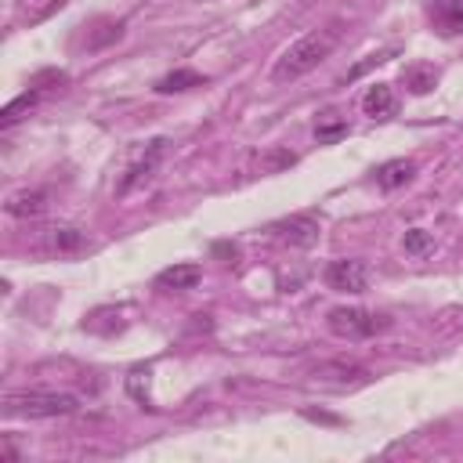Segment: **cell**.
<instances>
[{
    "label": "cell",
    "mask_w": 463,
    "mask_h": 463,
    "mask_svg": "<svg viewBox=\"0 0 463 463\" xmlns=\"http://www.w3.org/2000/svg\"><path fill=\"white\" fill-rule=\"evenodd\" d=\"M337 40H340V26H337V22H333V26H326V30H312V33H304L301 40H294V44L279 55V62L271 65V80H275V83H287V80H301V76H308L312 69H319V65L333 55Z\"/></svg>",
    "instance_id": "cell-1"
},
{
    "label": "cell",
    "mask_w": 463,
    "mask_h": 463,
    "mask_svg": "<svg viewBox=\"0 0 463 463\" xmlns=\"http://www.w3.org/2000/svg\"><path fill=\"white\" fill-rule=\"evenodd\" d=\"M76 409H80V399L69 391H12V395H4L8 416L55 420V416H73Z\"/></svg>",
    "instance_id": "cell-2"
},
{
    "label": "cell",
    "mask_w": 463,
    "mask_h": 463,
    "mask_svg": "<svg viewBox=\"0 0 463 463\" xmlns=\"http://www.w3.org/2000/svg\"><path fill=\"white\" fill-rule=\"evenodd\" d=\"M330 330L344 340H365V337H377L391 326L388 315H377V312H365V308H333L326 315Z\"/></svg>",
    "instance_id": "cell-3"
},
{
    "label": "cell",
    "mask_w": 463,
    "mask_h": 463,
    "mask_svg": "<svg viewBox=\"0 0 463 463\" xmlns=\"http://www.w3.org/2000/svg\"><path fill=\"white\" fill-rule=\"evenodd\" d=\"M308 377L326 388H362L369 381V369L358 362H347V358H326L308 369Z\"/></svg>",
    "instance_id": "cell-4"
},
{
    "label": "cell",
    "mask_w": 463,
    "mask_h": 463,
    "mask_svg": "<svg viewBox=\"0 0 463 463\" xmlns=\"http://www.w3.org/2000/svg\"><path fill=\"white\" fill-rule=\"evenodd\" d=\"M163 152H167V138L149 141V149L124 170V177H120V184H116V196H120V200L131 196L134 189H141V184H149V181L156 177V170H159V163H163Z\"/></svg>",
    "instance_id": "cell-5"
},
{
    "label": "cell",
    "mask_w": 463,
    "mask_h": 463,
    "mask_svg": "<svg viewBox=\"0 0 463 463\" xmlns=\"http://www.w3.org/2000/svg\"><path fill=\"white\" fill-rule=\"evenodd\" d=\"M326 287L337 294H362L369 287V268L355 257H340L326 264Z\"/></svg>",
    "instance_id": "cell-6"
},
{
    "label": "cell",
    "mask_w": 463,
    "mask_h": 463,
    "mask_svg": "<svg viewBox=\"0 0 463 463\" xmlns=\"http://www.w3.org/2000/svg\"><path fill=\"white\" fill-rule=\"evenodd\" d=\"M271 232H275V239L287 243V246L308 250V246H315V243H319L322 225H319L312 214H297V218H290V221H279V225H275Z\"/></svg>",
    "instance_id": "cell-7"
},
{
    "label": "cell",
    "mask_w": 463,
    "mask_h": 463,
    "mask_svg": "<svg viewBox=\"0 0 463 463\" xmlns=\"http://www.w3.org/2000/svg\"><path fill=\"white\" fill-rule=\"evenodd\" d=\"M203 279V268L200 264H170L156 275V287L167 294H184V290H196Z\"/></svg>",
    "instance_id": "cell-8"
},
{
    "label": "cell",
    "mask_w": 463,
    "mask_h": 463,
    "mask_svg": "<svg viewBox=\"0 0 463 463\" xmlns=\"http://www.w3.org/2000/svg\"><path fill=\"white\" fill-rule=\"evenodd\" d=\"M87 246V239H83V232L80 228H73V225H55V228H47L44 236H40V250L44 253H76V250H83Z\"/></svg>",
    "instance_id": "cell-9"
},
{
    "label": "cell",
    "mask_w": 463,
    "mask_h": 463,
    "mask_svg": "<svg viewBox=\"0 0 463 463\" xmlns=\"http://www.w3.org/2000/svg\"><path fill=\"white\" fill-rule=\"evenodd\" d=\"M4 207H8L12 218L30 221V218H40V214L47 210V193H40V189H19V193L8 196Z\"/></svg>",
    "instance_id": "cell-10"
},
{
    "label": "cell",
    "mask_w": 463,
    "mask_h": 463,
    "mask_svg": "<svg viewBox=\"0 0 463 463\" xmlns=\"http://www.w3.org/2000/svg\"><path fill=\"white\" fill-rule=\"evenodd\" d=\"M362 109H365V116H373V120H391V116H395V109H399L395 90H391L388 83H373V87L365 90Z\"/></svg>",
    "instance_id": "cell-11"
},
{
    "label": "cell",
    "mask_w": 463,
    "mask_h": 463,
    "mask_svg": "<svg viewBox=\"0 0 463 463\" xmlns=\"http://www.w3.org/2000/svg\"><path fill=\"white\" fill-rule=\"evenodd\" d=\"M416 177V163L413 159H391V163H384L381 170H377V184L384 193H395V189H402V184H409Z\"/></svg>",
    "instance_id": "cell-12"
},
{
    "label": "cell",
    "mask_w": 463,
    "mask_h": 463,
    "mask_svg": "<svg viewBox=\"0 0 463 463\" xmlns=\"http://www.w3.org/2000/svg\"><path fill=\"white\" fill-rule=\"evenodd\" d=\"M193 87H203V76L193 73V69H174V73H167V76L156 83L159 95H174V90H193Z\"/></svg>",
    "instance_id": "cell-13"
},
{
    "label": "cell",
    "mask_w": 463,
    "mask_h": 463,
    "mask_svg": "<svg viewBox=\"0 0 463 463\" xmlns=\"http://www.w3.org/2000/svg\"><path fill=\"white\" fill-rule=\"evenodd\" d=\"M434 22H438L442 33H463V4L445 0V4L434 8Z\"/></svg>",
    "instance_id": "cell-14"
},
{
    "label": "cell",
    "mask_w": 463,
    "mask_h": 463,
    "mask_svg": "<svg viewBox=\"0 0 463 463\" xmlns=\"http://www.w3.org/2000/svg\"><path fill=\"white\" fill-rule=\"evenodd\" d=\"M438 83V73L431 65H413L406 69V87L413 90V95H427V90Z\"/></svg>",
    "instance_id": "cell-15"
},
{
    "label": "cell",
    "mask_w": 463,
    "mask_h": 463,
    "mask_svg": "<svg viewBox=\"0 0 463 463\" xmlns=\"http://www.w3.org/2000/svg\"><path fill=\"white\" fill-rule=\"evenodd\" d=\"M347 138V120H337L333 113H330V120H322L319 127H315V141L319 145H337V141H344Z\"/></svg>",
    "instance_id": "cell-16"
},
{
    "label": "cell",
    "mask_w": 463,
    "mask_h": 463,
    "mask_svg": "<svg viewBox=\"0 0 463 463\" xmlns=\"http://www.w3.org/2000/svg\"><path fill=\"white\" fill-rule=\"evenodd\" d=\"M402 246H406L409 257H427V253L434 250V239H431V232H424V228H409L406 239H402Z\"/></svg>",
    "instance_id": "cell-17"
},
{
    "label": "cell",
    "mask_w": 463,
    "mask_h": 463,
    "mask_svg": "<svg viewBox=\"0 0 463 463\" xmlns=\"http://www.w3.org/2000/svg\"><path fill=\"white\" fill-rule=\"evenodd\" d=\"M149 381H152V373H149L145 365L131 369V377H127V391H131V399L141 402V406H149Z\"/></svg>",
    "instance_id": "cell-18"
},
{
    "label": "cell",
    "mask_w": 463,
    "mask_h": 463,
    "mask_svg": "<svg viewBox=\"0 0 463 463\" xmlns=\"http://www.w3.org/2000/svg\"><path fill=\"white\" fill-rule=\"evenodd\" d=\"M37 99H40V90H26V95H19V99H15V102L4 109V116H0V124H4V127H12V124H15L22 113H26V109H33V106H37Z\"/></svg>",
    "instance_id": "cell-19"
},
{
    "label": "cell",
    "mask_w": 463,
    "mask_h": 463,
    "mask_svg": "<svg viewBox=\"0 0 463 463\" xmlns=\"http://www.w3.org/2000/svg\"><path fill=\"white\" fill-rule=\"evenodd\" d=\"M297 163V156L290 152V149H271L268 156H264V170L268 174H279V170H287V167H294Z\"/></svg>",
    "instance_id": "cell-20"
},
{
    "label": "cell",
    "mask_w": 463,
    "mask_h": 463,
    "mask_svg": "<svg viewBox=\"0 0 463 463\" xmlns=\"http://www.w3.org/2000/svg\"><path fill=\"white\" fill-rule=\"evenodd\" d=\"M214 253H218V257H236L239 250H236V243H218V246H214Z\"/></svg>",
    "instance_id": "cell-21"
}]
</instances>
